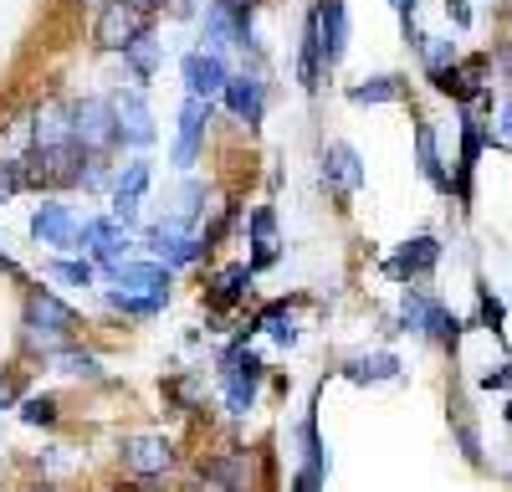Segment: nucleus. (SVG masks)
Masks as SVG:
<instances>
[{"label":"nucleus","instance_id":"45","mask_svg":"<svg viewBox=\"0 0 512 492\" xmlns=\"http://www.w3.org/2000/svg\"><path fill=\"white\" fill-rule=\"evenodd\" d=\"M128 6H139V11H149V6H159V0H128Z\"/></svg>","mask_w":512,"mask_h":492},{"label":"nucleus","instance_id":"28","mask_svg":"<svg viewBox=\"0 0 512 492\" xmlns=\"http://www.w3.org/2000/svg\"><path fill=\"white\" fill-rule=\"evenodd\" d=\"M256 328H262L267 339H277V344H292V339H297V328H292V313H287V303L267 308L262 318H256Z\"/></svg>","mask_w":512,"mask_h":492},{"label":"nucleus","instance_id":"1","mask_svg":"<svg viewBox=\"0 0 512 492\" xmlns=\"http://www.w3.org/2000/svg\"><path fill=\"white\" fill-rule=\"evenodd\" d=\"M108 272H113V293H108L113 308L149 318L169 303V267L164 262H118Z\"/></svg>","mask_w":512,"mask_h":492},{"label":"nucleus","instance_id":"22","mask_svg":"<svg viewBox=\"0 0 512 492\" xmlns=\"http://www.w3.org/2000/svg\"><path fill=\"white\" fill-rule=\"evenodd\" d=\"M344 375H349L354 385H379V380H395V375H400V359H395V354H364V359L344 364Z\"/></svg>","mask_w":512,"mask_h":492},{"label":"nucleus","instance_id":"12","mask_svg":"<svg viewBox=\"0 0 512 492\" xmlns=\"http://www.w3.org/2000/svg\"><path fill=\"white\" fill-rule=\"evenodd\" d=\"M226 108L246 123V129H262V118H267V93H262V82L256 77H231L226 88H221Z\"/></svg>","mask_w":512,"mask_h":492},{"label":"nucleus","instance_id":"3","mask_svg":"<svg viewBox=\"0 0 512 492\" xmlns=\"http://www.w3.org/2000/svg\"><path fill=\"white\" fill-rule=\"evenodd\" d=\"M26 180H31V185H52V190H62V185H82V149H77L72 139H67V144L36 149Z\"/></svg>","mask_w":512,"mask_h":492},{"label":"nucleus","instance_id":"40","mask_svg":"<svg viewBox=\"0 0 512 492\" xmlns=\"http://www.w3.org/2000/svg\"><path fill=\"white\" fill-rule=\"evenodd\" d=\"M446 16H451L456 26H472V11H466V0H446Z\"/></svg>","mask_w":512,"mask_h":492},{"label":"nucleus","instance_id":"18","mask_svg":"<svg viewBox=\"0 0 512 492\" xmlns=\"http://www.w3.org/2000/svg\"><path fill=\"white\" fill-rule=\"evenodd\" d=\"M31 134H36V149L67 144V139H72V103H62V98L41 103V108L31 113Z\"/></svg>","mask_w":512,"mask_h":492},{"label":"nucleus","instance_id":"13","mask_svg":"<svg viewBox=\"0 0 512 492\" xmlns=\"http://www.w3.org/2000/svg\"><path fill=\"white\" fill-rule=\"evenodd\" d=\"M436 262H441V241H436V236H415V241H405V246H400V252H395L390 262H384V272L405 282V277H425Z\"/></svg>","mask_w":512,"mask_h":492},{"label":"nucleus","instance_id":"33","mask_svg":"<svg viewBox=\"0 0 512 492\" xmlns=\"http://www.w3.org/2000/svg\"><path fill=\"white\" fill-rule=\"evenodd\" d=\"M26 421H31V426H52V421H57V400H52V395L26 400Z\"/></svg>","mask_w":512,"mask_h":492},{"label":"nucleus","instance_id":"11","mask_svg":"<svg viewBox=\"0 0 512 492\" xmlns=\"http://www.w3.org/2000/svg\"><path fill=\"white\" fill-rule=\"evenodd\" d=\"M323 180L333 190H344V195L364 190V159H359V149L354 144H328L323 149Z\"/></svg>","mask_w":512,"mask_h":492},{"label":"nucleus","instance_id":"30","mask_svg":"<svg viewBox=\"0 0 512 492\" xmlns=\"http://www.w3.org/2000/svg\"><path fill=\"white\" fill-rule=\"evenodd\" d=\"M52 277L67 282V287H88V282H93V267H88V262H67V257H57V262H52Z\"/></svg>","mask_w":512,"mask_h":492},{"label":"nucleus","instance_id":"15","mask_svg":"<svg viewBox=\"0 0 512 492\" xmlns=\"http://www.w3.org/2000/svg\"><path fill=\"white\" fill-rule=\"evenodd\" d=\"M436 88H441L446 98H456V103H472V98L487 88V62H482V57H472V62H451L446 72H436Z\"/></svg>","mask_w":512,"mask_h":492},{"label":"nucleus","instance_id":"14","mask_svg":"<svg viewBox=\"0 0 512 492\" xmlns=\"http://www.w3.org/2000/svg\"><path fill=\"white\" fill-rule=\"evenodd\" d=\"M123 462L134 467L139 477H159V472H169L175 451H169L164 436H128V441H123Z\"/></svg>","mask_w":512,"mask_h":492},{"label":"nucleus","instance_id":"10","mask_svg":"<svg viewBox=\"0 0 512 492\" xmlns=\"http://www.w3.org/2000/svg\"><path fill=\"white\" fill-rule=\"evenodd\" d=\"M231 82V72H226V62L216 57V52H190L185 57V88H190V98H216L221 88Z\"/></svg>","mask_w":512,"mask_h":492},{"label":"nucleus","instance_id":"17","mask_svg":"<svg viewBox=\"0 0 512 492\" xmlns=\"http://www.w3.org/2000/svg\"><path fill=\"white\" fill-rule=\"evenodd\" d=\"M88 252L98 257V262H108V267H118V257L128 252V231L108 216V221H82V236H77Z\"/></svg>","mask_w":512,"mask_h":492},{"label":"nucleus","instance_id":"44","mask_svg":"<svg viewBox=\"0 0 512 492\" xmlns=\"http://www.w3.org/2000/svg\"><path fill=\"white\" fill-rule=\"evenodd\" d=\"M185 492H221V487H210V482H205V487H200V482H190V487H185Z\"/></svg>","mask_w":512,"mask_h":492},{"label":"nucleus","instance_id":"20","mask_svg":"<svg viewBox=\"0 0 512 492\" xmlns=\"http://www.w3.org/2000/svg\"><path fill=\"white\" fill-rule=\"evenodd\" d=\"M231 41H241L236 36V26H231V11H226V0H216V6H205V31H200V47L205 52H226Z\"/></svg>","mask_w":512,"mask_h":492},{"label":"nucleus","instance_id":"31","mask_svg":"<svg viewBox=\"0 0 512 492\" xmlns=\"http://www.w3.org/2000/svg\"><path fill=\"white\" fill-rule=\"evenodd\" d=\"M420 52H425V67H431V77H436V72H446V67L456 62L451 41H420Z\"/></svg>","mask_w":512,"mask_h":492},{"label":"nucleus","instance_id":"16","mask_svg":"<svg viewBox=\"0 0 512 492\" xmlns=\"http://www.w3.org/2000/svg\"><path fill=\"white\" fill-rule=\"evenodd\" d=\"M205 123H210L205 98H185V108H180V139H175V164H180V170H190V164H195L200 139H205Z\"/></svg>","mask_w":512,"mask_h":492},{"label":"nucleus","instance_id":"42","mask_svg":"<svg viewBox=\"0 0 512 492\" xmlns=\"http://www.w3.org/2000/svg\"><path fill=\"white\" fill-rule=\"evenodd\" d=\"M11 400H16V385H11V380H0V410H6Z\"/></svg>","mask_w":512,"mask_h":492},{"label":"nucleus","instance_id":"2","mask_svg":"<svg viewBox=\"0 0 512 492\" xmlns=\"http://www.w3.org/2000/svg\"><path fill=\"white\" fill-rule=\"evenodd\" d=\"M113 139H118V113H113V103H103V98L72 103V144H77V149L103 154Z\"/></svg>","mask_w":512,"mask_h":492},{"label":"nucleus","instance_id":"26","mask_svg":"<svg viewBox=\"0 0 512 492\" xmlns=\"http://www.w3.org/2000/svg\"><path fill=\"white\" fill-rule=\"evenodd\" d=\"M415 154H420V170H425V180L446 190V170H441V149H436L431 123H420V129H415Z\"/></svg>","mask_w":512,"mask_h":492},{"label":"nucleus","instance_id":"4","mask_svg":"<svg viewBox=\"0 0 512 492\" xmlns=\"http://www.w3.org/2000/svg\"><path fill=\"white\" fill-rule=\"evenodd\" d=\"M400 318H405V328H415V334H431L436 344H456V339H461V323H456L436 298H425V293H405Z\"/></svg>","mask_w":512,"mask_h":492},{"label":"nucleus","instance_id":"46","mask_svg":"<svg viewBox=\"0 0 512 492\" xmlns=\"http://www.w3.org/2000/svg\"><path fill=\"white\" fill-rule=\"evenodd\" d=\"M0 262H6V252H0Z\"/></svg>","mask_w":512,"mask_h":492},{"label":"nucleus","instance_id":"23","mask_svg":"<svg viewBox=\"0 0 512 492\" xmlns=\"http://www.w3.org/2000/svg\"><path fill=\"white\" fill-rule=\"evenodd\" d=\"M159 57H164V47H159L154 31H139V36L123 47V62L134 67V77H154V72H159Z\"/></svg>","mask_w":512,"mask_h":492},{"label":"nucleus","instance_id":"5","mask_svg":"<svg viewBox=\"0 0 512 492\" xmlns=\"http://www.w3.org/2000/svg\"><path fill=\"white\" fill-rule=\"evenodd\" d=\"M139 31H149V21H144L139 6H128V0H108L98 11V47L103 52H123Z\"/></svg>","mask_w":512,"mask_h":492},{"label":"nucleus","instance_id":"29","mask_svg":"<svg viewBox=\"0 0 512 492\" xmlns=\"http://www.w3.org/2000/svg\"><path fill=\"white\" fill-rule=\"evenodd\" d=\"M144 190H149V164L134 159V164H128V170L118 175V195H113V200H139Z\"/></svg>","mask_w":512,"mask_h":492},{"label":"nucleus","instance_id":"35","mask_svg":"<svg viewBox=\"0 0 512 492\" xmlns=\"http://www.w3.org/2000/svg\"><path fill=\"white\" fill-rule=\"evenodd\" d=\"M482 323L487 328H502V298H492L487 287H482Z\"/></svg>","mask_w":512,"mask_h":492},{"label":"nucleus","instance_id":"9","mask_svg":"<svg viewBox=\"0 0 512 492\" xmlns=\"http://www.w3.org/2000/svg\"><path fill=\"white\" fill-rule=\"evenodd\" d=\"M31 236L47 241V246H77L82 226H77V216L67 211V205L47 200V205H36V216H31Z\"/></svg>","mask_w":512,"mask_h":492},{"label":"nucleus","instance_id":"37","mask_svg":"<svg viewBox=\"0 0 512 492\" xmlns=\"http://www.w3.org/2000/svg\"><path fill=\"white\" fill-rule=\"evenodd\" d=\"M82 185H88V190L108 185V175H103V164H98V159H93V164H82Z\"/></svg>","mask_w":512,"mask_h":492},{"label":"nucleus","instance_id":"36","mask_svg":"<svg viewBox=\"0 0 512 492\" xmlns=\"http://www.w3.org/2000/svg\"><path fill=\"white\" fill-rule=\"evenodd\" d=\"M318 482H323V472L303 467V472H297V482H292V492H318Z\"/></svg>","mask_w":512,"mask_h":492},{"label":"nucleus","instance_id":"41","mask_svg":"<svg viewBox=\"0 0 512 492\" xmlns=\"http://www.w3.org/2000/svg\"><path fill=\"white\" fill-rule=\"evenodd\" d=\"M482 385H487V390H502V385H507V364L487 369V375H482Z\"/></svg>","mask_w":512,"mask_h":492},{"label":"nucleus","instance_id":"38","mask_svg":"<svg viewBox=\"0 0 512 492\" xmlns=\"http://www.w3.org/2000/svg\"><path fill=\"white\" fill-rule=\"evenodd\" d=\"M415 6H420V0H395V11H400V26L415 36Z\"/></svg>","mask_w":512,"mask_h":492},{"label":"nucleus","instance_id":"24","mask_svg":"<svg viewBox=\"0 0 512 492\" xmlns=\"http://www.w3.org/2000/svg\"><path fill=\"white\" fill-rule=\"evenodd\" d=\"M246 287H251V267H221L216 277H210V303L231 308V303H241Z\"/></svg>","mask_w":512,"mask_h":492},{"label":"nucleus","instance_id":"32","mask_svg":"<svg viewBox=\"0 0 512 492\" xmlns=\"http://www.w3.org/2000/svg\"><path fill=\"white\" fill-rule=\"evenodd\" d=\"M52 359H57L62 369H72V375H98V359H93V354H77V349H57Z\"/></svg>","mask_w":512,"mask_h":492},{"label":"nucleus","instance_id":"7","mask_svg":"<svg viewBox=\"0 0 512 492\" xmlns=\"http://www.w3.org/2000/svg\"><path fill=\"white\" fill-rule=\"evenodd\" d=\"M313 21H318V41H323V62L338 67L344 52H349V11H344V0H318Z\"/></svg>","mask_w":512,"mask_h":492},{"label":"nucleus","instance_id":"27","mask_svg":"<svg viewBox=\"0 0 512 492\" xmlns=\"http://www.w3.org/2000/svg\"><path fill=\"white\" fill-rule=\"evenodd\" d=\"M354 103H395L400 98V77H364L359 88H349Z\"/></svg>","mask_w":512,"mask_h":492},{"label":"nucleus","instance_id":"25","mask_svg":"<svg viewBox=\"0 0 512 492\" xmlns=\"http://www.w3.org/2000/svg\"><path fill=\"white\" fill-rule=\"evenodd\" d=\"M205 482L221 487V492H241V487H246V457H241V451H231V457H216V462L205 467Z\"/></svg>","mask_w":512,"mask_h":492},{"label":"nucleus","instance_id":"19","mask_svg":"<svg viewBox=\"0 0 512 492\" xmlns=\"http://www.w3.org/2000/svg\"><path fill=\"white\" fill-rule=\"evenodd\" d=\"M26 328H57V334H67V328H77V313H72L57 293H31V303H26Z\"/></svg>","mask_w":512,"mask_h":492},{"label":"nucleus","instance_id":"6","mask_svg":"<svg viewBox=\"0 0 512 492\" xmlns=\"http://www.w3.org/2000/svg\"><path fill=\"white\" fill-rule=\"evenodd\" d=\"M113 113H118V139L123 144H134V149H149L154 144V113H149V103H144L139 88H123L118 103H113Z\"/></svg>","mask_w":512,"mask_h":492},{"label":"nucleus","instance_id":"34","mask_svg":"<svg viewBox=\"0 0 512 492\" xmlns=\"http://www.w3.org/2000/svg\"><path fill=\"white\" fill-rule=\"evenodd\" d=\"M21 185H26L21 164H16V159H0V200H6V195H16Z\"/></svg>","mask_w":512,"mask_h":492},{"label":"nucleus","instance_id":"8","mask_svg":"<svg viewBox=\"0 0 512 492\" xmlns=\"http://www.w3.org/2000/svg\"><path fill=\"white\" fill-rule=\"evenodd\" d=\"M149 252H154L164 267H185V262H195V257L205 252V241H195L180 221H169V226H154V231H149Z\"/></svg>","mask_w":512,"mask_h":492},{"label":"nucleus","instance_id":"39","mask_svg":"<svg viewBox=\"0 0 512 492\" xmlns=\"http://www.w3.org/2000/svg\"><path fill=\"white\" fill-rule=\"evenodd\" d=\"M497 139H507V144H512V103H502V108H497Z\"/></svg>","mask_w":512,"mask_h":492},{"label":"nucleus","instance_id":"43","mask_svg":"<svg viewBox=\"0 0 512 492\" xmlns=\"http://www.w3.org/2000/svg\"><path fill=\"white\" fill-rule=\"evenodd\" d=\"M169 11H175V16H190V11H195V0H169Z\"/></svg>","mask_w":512,"mask_h":492},{"label":"nucleus","instance_id":"21","mask_svg":"<svg viewBox=\"0 0 512 492\" xmlns=\"http://www.w3.org/2000/svg\"><path fill=\"white\" fill-rule=\"evenodd\" d=\"M272 231H277V216L272 211H251V272H262V267H272L277 262V241H272Z\"/></svg>","mask_w":512,"mask_h":492}]
</instances>
